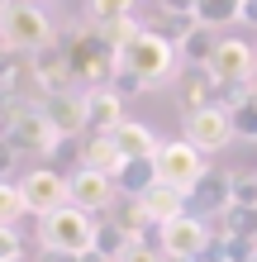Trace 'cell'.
Instances as JSON below:
<instances>
[{
    "label": "cell",
    "mask_w": 257,
    "mask_h": 262,
    "mask_svg": "<svg viewBox=\"0 0 257 262\" xmlns=\"http://www.w3.org/2000/svg\"><path fill=\"white\" fill-rule=\"evenodd\" d=\"M57 43H62V53H67V62H72V76H77V86H81V91H96V86H110V81H114V72H119V53L100 38V29H96V24L67 29Z\"/></svg>",
    "instance_id": "obj_1"
},
{
    "label": "cell",
    "mask_w": 257,
    "mask_h": 262,
    "mask_svg": "<svg viewBox=\"0 0 257 262\" xmlns=\"http://www.w3.org/2000/svg\"><path fill=\"white\" fill-rule=\"evenodd\" d=\"M57 43V19L43 5H0V48L34 57Z\"/></svg>",
    "instance_id": "obj_2"
},
{
    "label": "cell",
    "mask_w": 257,
    "mask_h": 262,
    "mask_svg": "<svg viewBox=\"0 0 257 262\" xmlns=\"http://www.w3.org/2000/svg\"><path fill=\"white\" fill-rule=\"evenodd\" d=\"M119 67L133 72L148 86H162V81H172V76L181 72V53H176V43L167 34H157V29H138V38H133L129 48H119Z\"/></svg>",
    "instance_id": "obj_3"
},
{
    "label": "cell",
    "mask_w": 257,
    "mask_h": 262,
    "mask_svg": "<svg viewBox=\"0 0 257 262\" xmlns=\"http://www.w3.org/2000/svg\"><path fill=\"white\" fill-rule=\"evenodd\" d=\"M38 243H43V253L81 257V253H90V243H96V214H86L77 205H62V210L43 214L38 220Z\"/></svg>",
    "instance_id": "obj_4"
},
{
    "label": "cell",
    "mask_w": 257,
    "mask_h": 262,
    "mask_svg": "<svg viewBox=\"0 0 257 262\" xmlns=\"http://www.w3.org/2000/svg\"><path fill=\"white\" fill-rule=\"evenodd\" d=\"M157 181H167V186H181V191H191L195 181H200L209 172V158L200 148H191L186 138H162V148H157Z\"/></svg>",
    "instance_id": "obj_5"
},
{
    "label": "cell",
    "mask_w": 257,
    "mask_h": 262,
    "mask_svg": "<svg viewBox=\"0 0 257 262\" xmlns=\"http://www.w3.org/2000/svg\"><path fill=\"white\" fill-rule=\"evenodd\" d=\"M0 134H5L10 143H14V152H19V158H43V162H48L53 152L62 148V138L53 134V124L43 119V110H38V105L19 110V115H14L10 124H5V129H0Z\"/></svg>",
    "instance_id": "obj_6"
},
{
    "label": "cell",
    "mask_w": 257,
    "mask_h": 262,
    "mask_svg": "<svg viewBox=\"0 0 257 262\" xmlns=\"http://www.w3.org/2000/svg\"><path fill=\"white\" fill-rule=\"evenodd\" d=\"M209 238H215V224L209 220H195V214H181L172 224H157V248L167 253V262H195Z\"/></svg>",
    "instance_id": "obj_7"
},
{
    "label": "cell",
    "mask_w": 257,
    "mask_h": 262,
    "mask_svg": "<svg viewBox=\"0 0 257 262\" xmlns=\"http://www.w3.org/2000/svg\"><path fill=\"white\" fill-rule=\"evenodd\" d=\"M181 138H186L191 148H200L205 158H215L233 143V124H229V110H219V105H205V110H186L181 119Z\"/></svg>",
    "instance_id": "obj_8"
},
{
    "label": "cell",
    "mask_w": 257,
    "mask_h": 262,
    "mask_svg": "<svg viewBox=\"0 0 257 262\" xmlns=\"http://www.w3.org/2000/svg\"><path fill=\"white\" fill-rule=\"evenodd\" d=\"M19 191H24V205H29V214H53V210H62V205H72L67 200V177L62 172H53L48 162H38V167H29V172L19 177Z\"/></svg>",
    "instance_id": "obj_9"
},
{
    "label": "cell",
    "mask_w": 257,
    "mask_h": 262,
    "mask_svg": "<svg viewBox=\"0 0 257 262\" xmlns=\"http://www.w3.org/2000/svg\"><path fill=\"white\" fill-rule=\"evenodd\" d=\"M229 210H233V172H215L209 167L186 191V214H195V220H219Z\"/></svg>",
    "instance_id": "obj_10"
},
{
    "label": "cell",
    "mask_w": 257,
    "mask_h": 262,
    "mask_svg": "<svg viewBox=\"0 0 257 262\" xmlns=\"http://www.w3.org/2000/svg\"><path fill=\"white\" fill-rule=\"evenodd\" d=\"M67 200H72L77 210H86V214H105V210H114L119 186H114V177H110V172H90V167H77V172L67 177Z\"/></svg>",
    "instance_id": "obj_11"
},
{
    "label": "cell",
    "mask_w": 257,
    "mask_h": 262,
    "mask_svg": "<svg viewBox=\"0 0 257 262\" xmlns=\"http://www.w3.org/2000/svg\"><path fill=\"white\" fill-rule=\"evenodd\" d=\"M209 72L219 81H233V86H252L257 81V48L243 38H219L215 57H209Z\"/></svg>",
    "instance_id": "obj_12"
},
{
    "label": "cell",
    "mask_w": 257,
    "mask_h": 262,
    "mask_svg": "<svg viewBox=\"0 0 257 262\" xmlns=\"http://www.w3.org/2000/svg\"><path fill=\"white\" fill-rule=\"evenodd\" d=\"M38 110L53 124L57 138H86V91H72V96H38Z\"/></svg>",
    "instance_id": "obj_13"
},
{
    "label": "cell",
    "mask_w": 257,
    "mask_h": 262,
    "mask_svg": "<svg viewBox=\"0 0 257 262\" xmlns=\"http://www.w3.org/2000/svg\"><path fill=\"white\" fill-rule=\"evenodd\" d=\"M29 62H34V81H38V96H72V91H81V86H77V76H72V62H67L62 43H53V48L34 53Z\"/></svg>",
    "instance_id": "obj_14"
},
{
    "label": "cell",
    "mask_w": 257,
    "mask_h": 262,
    "mask_svg": "<svg viewBox=\"0 0 257 262\" xmlns=\"http://www.w3.org/2000/svg\"><path fill=\"white\" fill-rule=\"evenodd\" d=\"M219 38H224V34H215V29H205V24H195V19H181L176 38H172L176 53H181V67H209Z\"/></svg>",
    "instance_id": "obj_15"
},
{
    "label": "cell",
    "mask_w": 257,
    "mask_h": 262,
    "mask_svg": "<svg viewBox=\"0 0 257 262\" xmlns=\"http://www.w3.org/2000/svg\"><path fill=\"white\" fill-rule=\"evenodd\" d=\"M124 105L129 100H119L110 86H96V91H86V134H110L124 124Z\"/></svg>",
    "instance_id": "obj_16"
},
{
    "label": "cell",
    "mask_w": 257,
    "mask_h": 262,
    "mask_svg": "<svg viewBox=\"0 0 257 262\" xmlns=\"http://www.w3.org/2000/svg\"><path fill=\"white\" fill-rule=\"evenodd\" d=\"M138 205H143V214L157 229V224H172V220L186 214V191H181V186H167V181H153V186L138 195Z\"/></svg>",
    "instance_id": "obj_17"
},
{
    "label": "cell",
    "mask_w": 257,
    "mask_h": 262,
    "mask_svg": "<svg viewBox=\"0 0 257 262\" xmlns=\"http://www.w3.org/2000/svg\"><path fill=\"white\" fill-rule=\"evenodd\" d=\"M110 138H114V148H119V158H157V148H162V138L143 124V119H124L119 129H110Z\"/></svg>",
    "instance_id": "obj_18"
},
{
    "label": "cell",
    "mask_w": 257,
    "mask_h": 262,
    "mask_svg": "<svg viewBox=\"0 0 257 262\" xmlns=\"http://www.w3.org/2000/svg\"><path fill=\"white\" fill-rule=\"evenodd\" d=\"M119 148H114V138L110 134H86L81 143H77V167H90V172H119Z\"/></svg>",
    "instance_id": "obj_19"
},
{
    "label": "cell",
    "mask_w": 257,
    "mask_h": 262,
    "mask_svg": "<svg viewBox=\"0 0 257 262\" xmlns=\"http://www.w3.org/2000/svg\"><path fill=\"white\" fill-rule=\"evenodd\" d=\"M181 105L186 110H205V105H215V86H219V76L209 72V67H181Z\"/></svg>",
    "instance_id": "obj_20"
},
{
    "label": "cell",
    "mask_w": 257,
    "mask_h": 262,
    "mask_svg": "<svg viewBox=\"0 0 257 262\" xmlns=\"http://www.w3.org/2000/svg\"><path fill=\"white\" fill-rule=\"evenodd\" d=\"M157 181V167H153V158H129V162H119V172H114V186H119V195H129V200H138L148 186Z\"/></svg>",
    "instance_id": "obj_21"
},
{
    "label": "cell",
    "mask_w": 257,
    "mask_h": 262,
    "mask_svg": "<svg viewBox=\"0 0 257 262\" xmlns=\"http://www.w3.org/2000/svg\"><path fill=\"white\" fill-rule=\"evenodd\" d=\"M195 24L215 29V34H224V24H238L243 19V0H195Z\"/></svg>",
    "instance_id": "obj_22"
},
{
    "label": "cell",
    "mask_w": 257,
    "mask_h": 262,
    "mask_svg": "<svg viewBox=\"0 0 257 262\" xmlns=\"http://www.w3.org/2000/svg\"><path fill=\"white\" fill-rule=\"evenodd\" d=\"M129 243H133V238H129L124 229H119V224L110 220V214H105V220H96V243H90V253H100V257L119 262V253H124Z\"/></svg>",
    "instance_id": "obj_23"
},
{
    "label": "cell",
    "mask_w": 257,
    "mask_h": 262,
    "mask_svg": "<svg viewBox=\"0 0 257 262\" xmlns=\"http://www.w3.org/2000/svg\"><path fill=\"white\" fill-rule=\"evenodd\" d=\"M215 234H224V238H252L257 243V210H229V214H219Z\"/></svg>",
    "instance_id": "obj_24"
},
{
    "label": "cell",
    "mask_w": 257,
    "mask_h": 262,
    "mask_svg": "<svg viewBox=\"0 0 257 262\" xmlns=\"http://www.w3.org/2000/svg\"><path fill=\"white\" fill-rule=\"evenodd\" d=\"M229 124H233V138H238V143H257V91L229 110Z\"/></svg>",
    "instance_id": "obj_25"
},
{
    "label": "cell",
    "mask_w": 257,
    "mask_h": 262,
    "mask_svg": "<svg viewBox=\"0 0 257 262\" xmlns=\"http://www.w3.org/2000/svg\"><path fill=\"white\" fill-rule=\"evenodd\" d=\"M24 214H29V205H24L19 181H0V224L19 229V220H24Z\"/></svg>",
    "instance_id": "obj_26"
},
{
    "label": "cell",
    "mask_w": 257,
    "mask_h": 262,
    "mask_svg": "<svg viewBox=\"0 0 257 262\" xmlns=\"http://www.w3.org/2000/svg\"><path fill=\"white\" fill-rule=\"evenodd\" d=\"M133 5L138 0H86L90 24H114V19H133Z\"/></svg>",
    "instance_id": "obj_27"
},
{
    "label": "cell",
    "mask_w": 257,
    "mask_h": 262,
    "mask_svg": "<svg viewBox=\"0 0 257 262\" xmlns=\"http://www.w3.org/2000/svg\"><path fill=\"white\" fill-rule=\"evenodd\" d=\"M96 29H100V38L119 53V48H129V43L138 38V29H143V24H138V19H114V24H96Z\"/></svg>",
    "instance_id": "obj_28"
},
{
    "label": "cell",
    "mask_w": 257,
    "mask_h": 262,
    "mask_svg": "<svg viewBox=\"0 0 257 262\" xmlns=\"http://www.w3.org/2000/svg\"><path fill=\"white\" fill-rule=\"evenodd\" d=\"M233 210H257V172H233Z\"/></svg>",
    "instance_id": "obj_29"
},
{
    "label": "cell",
    "mask_w": 257,
    "mask_h": 262,
    "mask_svg": "<svg viewBox=\"0 0 257 262\" xmlns=\"http://www.w3.org/2000/svg\"><path fill=\"white\" fill-rule=\"evenodd\" d=\"M110 91H114L119 100H133V96H143V91H153V86H148V81H138L133 72H124V67H119V72H114V81H110Z\"/></svg>",
    "instance_id": "obj_30"
},
{
    "label": "cell",
    "mask_w": 257,
    "mask_h": 262,
    "mask_svg": "<svg viewBox=\"0 0 257 262\" xmlns=\"http://www.w3.org/2000/svg\"><path fill=\"white\" fill-rule=\"evenodd\" d=\"M119 262H167V253H162L157 243H148V238H138V243H129V248L119 253Z\"/></svg>",
    "instance_id": "obj_31"
},
{
    "label": "cell",
    "mask_w": 257,
    "mask_h": 262,
    "mask_svg": "<svg viewBox=\"0 0 257 262\" xmlns=\"http://www.w3.org/2000/svg\"><path fill=\"white\" fill-rule=\"evenodd\" d=\"M0 262H24V238L10 224H0Z\"/></svg>",
    "instance_id": "obj_32"
},
{
    "label": "cell",
    "mask_w": 257,
    "mask_h": 262,
    "mask_svg": "<svg viewBox=\"0 0 257 262\" xmlns=\"http://www.w3.org/2000/svg\"><path fill=\"white\" fill-rule=\"evenodd\" d=\"M14 167H19V152H14V143L0 134V181H10V177H14Z\"/></svg>",
    "instance_id": "obj_33"
},
{
    "label": "cell",
    "mask_w": 257,
    "mask_h": 262,
    "mask_svg": "<svg viewBox=\"0 0 257 262\" xmlns=\"http://www.w3.org/2000/svg\"><path fill=\"white\" fill-rule=\"evenodd\" d=\"M157 10L167 14V19H191V14H195V0H157Z\"/></svg>",
    "instance_id": "obj_34"
},
{
    "label": "cell",
    "mask_w": 257,
    "mask_h": 262,
    "mask_svg": "<svg viewBox=\"0 0 257 262\" xmlns=\"http://www.w3.org/2000/svg\"><path fill=\"white\" fill-rule=\"evenodd\" d=\"M238 24H252L257 29V0H243V19H238Z\"/></svg>",
    "instance_id": "obj_35"
},
{
    "label": "cell",
    "mask_w": 257,
    "mask_h": 262,
    "mask_svg": "<svg viewBox=\"0 0 257 262\" xmlns=\"http://www.w3.org/2000/svg\"><path fill=\"white\" fill-rule=\"evenodd\" d=\"M38 262H81V257H72V253H43Z\"/></svg>",
    "instance_id": "obj_36"
},
{
    "label": "cell",
    "mask_w": 257,
    "mask_h": 262,
    "mask_svg": "<svg viewBox=\"0 0 257 262\" xmlns=\"http://www.w3.org/2000/svg\"><path fill=\"white\" fill-rule=\"evenodd\" d=\"M0 5H43V0H0Z\"/></svg>",
    "instance_id": "obj_37"
},
{
    "label": "cell",
    "mask_w": 257,
    "mask_h": 262,
    "mask_svg": "<svg viewBox=\"0 0 257 262\" xmlns=\"http://www.w3.org/2000/svg\"><path fill=\"white\" fill-rule=\"evenodd\" d=\"M252 91H257V81H252Z\"/></svg>",
    "instance_id": "obj_38"
},
{
    "label": "cell",
    "mask_w": 257,
    "mask_h": 262,
    "mask_svg": "<svg viewBox=\"0 0 257 262\" xmlns=\"http://www.w3.org/2000/svg\"><path fill=\"white\" fill-rule=\"evenodd\" d=\"M252 262H257V257H252Z\"/></svg>",
    "instance_id": "obj_39"
}]
</instances>
